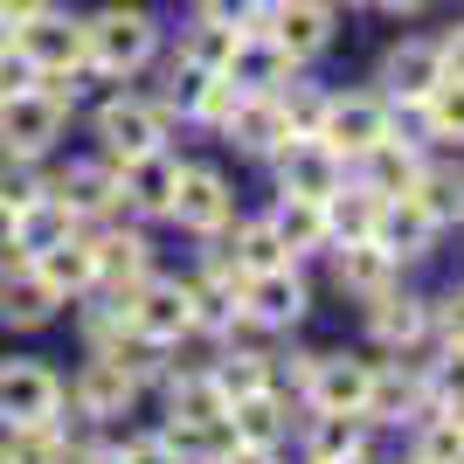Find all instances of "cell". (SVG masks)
Masks as SVG:
<instances>
[{"label": "cell", "instance_id": "obj_2", "mask_svg": "<svg viewBox=\"0 0 464 464\" xmlns=\"http://www.w3.org/2000/svg\"><path fill=\"white\" fill-rule=\"evenodd\" d=\"M63 118H70V104H56V97L42 91H21V97H0V146H7V160H35L56 146Z\"/></svg>", "mask_w": 464, "mask_h": 464}, {"label": "cell", "instance_id": "obj_37", "mask_svg": "<svg viewBox=\"0 0 464 464\" xmlns=\"http://www.w3.org/2000/svg\"><path fill=\"white\" fill-rule=\"evenodd\" d=\"M423 382H430V409L464 416V347H444V361H430Z\"/></svg>", "mask_w": 464, "mask_h": 464}, {"label": "cell", "instance_id": "obj_11", "mask_svg": "<svg viewBox=\"0 0 464 464\" xmlns=\"http://www.w3.org/2000/svg\"><path fill=\"white\" fill-rule=\"evenodd\" d=\"M167 215H174V222H188V229H229L236 201H229V188H222V174H215V167H180Z\"/></svg>", "mask_w": 464, "mask_h": 464}, {"label": "cell", "instance_id": "obj_24", "mask_svg": "<svg viewBox=\"0 0 464 464\" xmlns=\"http://www.w3.org/2000/svg\"><path fill=\"white\" fill-rule=\"evenodd\" d=\"M174 180H180V167L167 153H139V160H125V174H118V188H125V201L132 208H153V215H167V201H174Z\"/></svg>", "mask_w": 464, "mask_h": 464}, {"label": "cell", "instance_id": "obj_9", "mask_svg": "<svg viewBox=\"0 0 464 464\" xmlns=\"http://www.w3.org/2000/svg\"><path fill=\"white\" fill-rule=\"evenodd\" d=\"M14 42H21V56L35 63L42 77H49V70H63V77H70L77 63H91V49H83V28H77V21H63V14H49V7L21 21V35H14Z\"/></svg>", "mask_w": 464, "mask_h": 464}, {"label": "cell", "instance_id": "obj_42", "mask_svg": "<svg viewBox=\"0 0 464 464\" xmlns=\"http://www.w3.org/2000/svg\"><path fill=\"white\" fill-rule=\"evenodd\" d=\"M277 111H285L291 132H319V118H326V97L305 91V83H291V91H277Z\"/></svg>", "mask_w": 464, "mask_h": 464}, {"label": "cell", "instance_id": "obj_18", "mask_svg": "<svg viewBox=\"0 0 464 464\" xmlns=\"http://www.w3.org/2000/svg\"><path fill=\"white\" fill-rule=\"evenodd\" d=\"M430 409V382H423V368H374V382H368V423H402V416H423Z\"/></svg>", "mask_w": 464, "mask_h": 464}, {"label": "cell", "instance_id": "obj_33", "mask_svg": "<svg viewBox=\"0 0 464 464\" xmlns=\"http://www.w3.org/2000/svg\"><path fill=\"white\" fill-rule=\"evenodd\" d=\"M416 201L430 208V222H437V229L464 222V174H458V167H423V180H416Z\"/></svg>", "mask_w": 464, "mask_h": 464}, {"label": "cell", "instance_id": "obj_38", "mask_svg": "<svg viewBox=\"0 0 464 464\" xmlns=\"http://www.w3.org/2000/svg\"><path fill=\"white\" fill-rule=\"evenodd\" d=\"M277 264H291V250L277 243L271 222H250V229H243V243H236V271L256 277V271H277Z\"/></svg>", "mask_w": 464, "mask_h": 464}, {"label": "cell", "instance_id": "obj_13", "mask_svg": "<svg viewBox=\"0 0 464 464\" xmlns=\"http://www.w3.org/2000/svg\"><path fill=\"white\" fill-rule=\"evenodd\" d=\"M353 167H361V188L382 194V201H395V194H416V180H423V153H416V139H395V132H388L382 146H368Z\"/></svg>", "mask_w": 464, "mask_h": 464}, {"label": "cell", "instance_id": "obj_3", "mask_svg": "<svg viewBox=\"0 0 464 464\" xmlns=\"http://www.w3.org/2000/svg\"><path fill=\"white\" fill-rule=\"evenodd\" d=\"M271 160H277V180H285V194H305V201H333V194L347 188V160L333 153L326 139H312V132H291Z\"/></svg>", "mask_w": 464, "mask_h": 464}, {"label": "cell", "instance_id": "obj_21", "mask_svg": "<svg viewBox=\"0 0 464 464\" xmlns=\"http://www.w3.org/2000/svg\"><path fill=\"white\" fill-rule=\"evenodd\" d=\"M70 229H77V215H70V201H63V194H35V201L14 215L21 256H42V250H56V243H70Z\"/></svg>", "mask_w": 464, "mask_h": 464}, {"label": "cell", "instance_id": "obj_50", "mask_svg": "<svg viewBox=\"0 0 464 464\" xmlns=\"http://www.w3.org/2000/svg\"><path fill=\"white\" fill-rule=\"evenodd\" d=\"M42 7H49V0H0V14L14 21V28H21V21H28V14H42Z\"/></svg>", "mask_w": 464, "mask_h": 464}, {"label": "cell", "instance_id": "obj_14", "mask_svg": "<svg viewBox=\"0 0 464 464\" xmlns=\"http://www.w3.org/2000/svg\"><path fill=\"white\" fill-rule=\"evenodd\" d=\"M374 243H382L395 264H416V256H430V243H437V222H430V208L416 194H395V201H382Z\"/></svg>", "mask_w": 464, "mask_h": 464}, {"label": "cell", "instance_id": "obj_56", "mask_svg": "<svg viewBox=\"0 0 464 464\" xmlns=\"http://www.w3.org/2000/svg\"><path fill=\"white\" fill-rule=\"evenodd\" d=\"M0 464H7V458H0Z\"/></svg>", "mask_w": 464, "mask_h": 464}, {"label": "cell", "instance_id": "obj_47", "mask_svg": "<svg viewBox=\"0 0 464 464\" xmlns=\"http://www.w3.org/2000/svg\"><path fill=\"white\" fill-rule=\"evenodd\" d=\"M437 56H444V77H464V28H450V35L437 42Z\"/></svg>", "mask_w": 464, "mask_h": 464}, {"label": "cell", "instance_id": "obj_4", "mask_svg": "<svg viewBox=\"0 0 464 464\" xmlns=\"http://www.w3.org/2000/svg\"><path fill=\"white\" fill-rule=\"evenodd\" d=\"M83 49H91L97 70L125 77V70H139V63L153 56V21L139 14V7H104L97 21H83Z\"/></svg>", "mask_w": 464, "mask_h": 464}, {"label": "cell", "instance_id": "obj_41", "mask_svg": "<svg viewBox=\"0 0 464 464\" xmlns=\"http://www.w3.org/2000/svg\"><path fill=\"white\" fill-rule=\"evenodd\" d=\"M208 77H215V70H201L194 56H180L174 70H167V104H180V111L194 118V104H201V91H208Z\"/></svg>", "mask_w": 464, "mask_h": 464}, {"label": "cell", "instance_id": "obj_26", "mask_svg": "<svg viewBox=\"0 0 464 464\" xmlns=\"http://www.w3.org/2000/svg\"><path fill=\"white\" fill-rule=\"evenodd\" d=\"M229 430L236 444H256V450H277V437L291 430L285 402H277L271 388H256V395H243V402H229Z\"/></svg>", "mask_w": 464, "mask_h": 464}, {"label": "cell", "instance_id": "obj_51", "mask_svg": "<svg viewBox=\"0 0 464 464\" xmlns=\"http://www.w3.org/2000/svg\"><path fill=\"white\" fill-rule=\"evenodd\" d=\"M222 464H277V450H256V444H236Z\"/></svg>", "mask_w": 464, "mask_h": 464}, {"label": "cell", "instance_id": "obj_12", "mask_svg": "<svg viewBox=\"0 0 464 464\" xmlns=\"http://www.w3.org/2000/svg\"><path fill=\"white\" fill-rule=\"evenodd\" d=\"M368 333H374V347H388V353H416L430 333V298H409L402 285L382 291L368 305Z\"/></svg>", "mask_w": 464, "mask_h": 464}, {"label": "cell", "instance_id": "obj_7", "mask_svg": "<svg viewBox=\"0 0 464 464\" xmlns=\"http://www.w3.org/2000/svg\"><path fill=\"white\" fill-rule=\"evenodd\" d=\"M125 305V326L146 333V340H180V333H194V305H188V285H139L118 298Z\"/></svg>", "mask_w": 464, "mask_h": 464}, {"label": "cell", "instance_id": "obj_20", "mask_svg": "<svg viewBox=\"0 0 464 464\" xmlns=\"http://www.w3.org/2000/svg\"><path fill=\"white\" fill-rule=\"evenodd\" d=\"M132 395H139V374H125L111 353H97L91 368L77 374V409H83V416H125Z\"/></svg>", "mask_w": 464, "mask_h": 464}, {"label": "cell", "instance_id": "obj_40", "mask_svg": "<svg viewBox=\"0 0 464 464\" xmlns=\"http://www.w3.org/2000/svg\"><path fill=\"white\" fill-rule=\"evenodd\" d=\"M236 35H243V28H222V21H201V28H194V42L180 49V56H194L201 70H222V63H229V49H236Z\"/></svg>", "mask_w": 464, "mask_h": 464}, {"label": "cell", "instance_id": "obj_46", "mask_svg": "<svg viewBox=\"0 0 464 464\" xmlns=\"http://www.w3.org/2000/svg\"><path fill=\"white\" fill-rule=\"evenodd\" d=\"M35 194H42V180L35 174H28V160H14V167H0V208H28V201H35Z\"/></svg>", "mask_w": 464, "mask_h": 464}, {"label": "cell", "instance_id": "obj_22", "mask_svg": "<svg viewBox=\"0 0 464 464\" xmlns=\"http://www.w3.org/2000/svg\"><path fill=\"white\" fill-rule=\"evenodd\" d=\"M229 132V146H243V153H277L291 139V125H285V111H277V91L271 97H243L236 104V118L222 125Z\"/></svg>", "mask_w": 464, "mask_h": 464}, {"label": "cell", "instance_id": "obj_17", "mask_svg": "<svg viewBox=\"0 0 464 464\" xmlns=\"http://www.w3.org/2000/svg\"><path fill=\"white\" fill-rule=\"evenodd\" d=\"M333 285L353 291V298H382V291L402 285V264L382 250V243H340V256H333Z\"/></svg>", "mask_w": 464, "mask_h": 464}, {"label": "cell", "instance_id": "obj_45", "mask_svg": "<svg viewBox=\"0 0 464 464\" xmlns=\"http://www.w3.org/2000/svg\"><path fill=\"white\" fill-rule=\"evenodd\" d=\"M35 83H42V70L21 56V42H7L0 49V97H21V91H35Z\"/></svg>", "mask_w": 464, "mask_h": 464}, {"label": "cell", "instance_id": "obj_55", "mask_svg": "<svg viewBox=\"0 0 464 464\" xmlns=\"http://www.w3.org/2000/svg\"><path fill=\"white\" fill-rule=\"evenodd\" d=\"M7 42H14V35H7V14H0V49H7Z\"/></svg>", "mask_w": 464, "mask_h": 464}, {"label": "cell", "instance_id": "obj_31", "mask_svg": "<svg viewBox=\"0 0 464 464\" xmlns=\"http://www.w3.org/2000/svg\"><path fill=\"white\" fill-rule=\"evenodd\" d=\"M409 464H464V416L423 409V430H416V450H409Z\"/></svg>", "mask_w": 464, "mask_h": 464}, {"label": "cell", "instance_id": "obj_53", "mask_svg": "<svg viewBox=\"0 0 464 464\" xmlns=\"http://www.w3.org/2000/svg\"><path fill=\"white\" fill-rule=\"evenodd\" d=\"M83 464H125V450H91Z\"/></svg>", "mask_w": 464, "mask_h": 464}, {"label": "cell", "instance_id": "obj_8", "mask_svg": "<svg viewBox=\"0 0 464 464\" xmlns=\"http://www.w3.org/2000/svg\"><path fill=\"white\" fill-rule=\"evenodd\" d=\"M437 77H444L437 42H395V49L382 56V97H388V104H402V111H416V104L437 91Z\"/></svg>", "mask_w": 464, "mask_h": 464}, {"label": "cell", "instance_id": "obj_48", "mask_svg": "<svg viewBox=\"0 0 464 464\" xmlns=\"http://www.w3.org/2000/svg\"><path fill=\"white\" fill-rule=\"evenodd\" d=\"M125 464H167V437H146V444H125Z\"/></svg>", "mask_w": 464, "mask_h": 464}, {"label": "cell", "instance_id": "obj_1", "mask_svg": "<svg viewBox=\"0 0 464 464\" xmlns=\"http://www.w3.org/2000/svg\"><path fill=\"white\" fill-rule=\"evenodd\" d=\"M388 132H395V104H388L382 91H361V97H326V118H319L312 139H326L333 153L353 167V160L368 153V146H382Z\"/></svg>", "mask_w": 464, "mask_h": 464}, {"label": "cell", "instance_id": "obj_23", "mask_svg": "<svg viewBox=\"0 0 464 464\" xmlns=\"http://www.w3.org/2000/svg\"><path fill=\"white\" fill-rule=\"evenodd\" d=\"M353 450H368V416H340V409H312L305 464H340Z\"/></svg>", "mask_w": 464, "mask_h": 464}, {"label": "cell", "instance_id": "obj_44", "mask_svg": "<svg viewBox=\"0 0 464 464\" xmlns=\"http://www.w3.org/2000/svg\"><path fill=\"white\" fill-rule=\"evenodd\" d=\"M430 333L444 340V347H464V285H450L437 305H430Z\"/></svg>", "mask_w": 464, "mask_h": 464}, {"label": "cell", "instance_id": "obj_36", "mask_svg": "<svg viewBox=\"0 0 464 464\" xmlns=\"http://www.w3.org/2000/svg\"><path fill=\"white\" fill-rule=\"evenodd\" d=\"M91 256H97V285H139V271H146L139 236H104V243H91Z\"/></svg>", "mask_w": 464, "mask_h": 464}, {"label": "cell", "instance_id": "obj_30", "mask_svg": "<svg viewBox=\"0 0 464 464\" xmlns=\"http://www.w3.org/2000/svg\"><path fill=\"white\" fill-rule=\"evenodd\" d=\"M56 194L70 201V215H104V208H118V201H125V188H118L111 167H70Z\"/></svg>", "mask_w": 464, "mask_h": 464}, {"label": "cell", "instance_id": "obj_6", "mask_svg": "<svg viewBox=\"0 0 464 464\" xmlns=\"http://www.w3.org/2000/svg\"><path fill=\"white\" fill-rule=\"evenodd\" d=\"M264 35H271L291 63H312L333 42V0H271Z\"/></svg>", "mask_w": 464, "mask_h": 464}, {"label": "cell", "instance_id": "obj_52", "mask_svg": "<svg viewBox=\"0 0 464 464\" xmlns=\"http://www.w3.org/2000/svg\"><path fill=\"white\" fill-rule=\"evenodd\" d=\"M374 7H382V14H423L430 0H374Z\"/></svg>", "mask_w": 464, "mask_h": 464}, {"label": "cell", "instance_id": "obj_35", "mask_svg": "<svg viewBox=\"0 0 464 464\" xmlns=\"http://www.w3.org/2000/svg\"><path fill=\"white\" fill-rule=\"evenodd\" d=\"M174 423H229V395L215 388V374L174 382Z\"/></svg>", "mask_w": 464, "mask_h": 464}, {"label": "cell", "instance_id": "obj_49", "mask_svg": "<svg viewBox=\"0 0 464 464\" xmlns=\"http://www.w3.org/2000/svg\"><path fill=\"white\" fill-rule=\"evenodd\" d=\"M0 264H21V243H14V208H0Z\"/></svg>", "mask_w": 464, "mask_h": 464}, {"label": "cell", "instance_id": "obj_28", "mask_svg": "<svg viewBox=\"0 0 464 464\" xmlns=\"http://www.w3.org/2000/svg\"><path fill=\"white\" fill-rule=\"evenodd\" d=\"M49 312H56V291H49L42 271L0 277V319H7V326H49Z\"/></svg>", "mask_w": 464, "mask_h": 464}, {"label": "cell", "instance_id": "obj_54", "mask_svg": "<svg viewBox=\"0 0 464 464\" xmlns=\"http://www.w3.org/2000/svg\"><path fill=\"white\" fill-rule=\"evenodd\" d=\"M340 464H382V458H368V450H353V458H340Z\"/></svg>", "mask_w": 464, "mask_h": 464}, {"label": "cell", "instance_id": "obj_5", "mask_svg": "<svg viewBox=\"0 0 464 464\" xmlns=\"http://www.w3.org/2000/svg\"><path fill=\"white\" fill-rule=\"evenodd\" d=\"M63 409V382L35 361H0V423H56Z\"/></svg>", "mask_w": 464, "mask_h": 464}, {"label": "cell", "instance_id": "obj_19", "mask_svg": "<svg viewBox=\"0 0 464 464\" xmlns=\"http://www.w3.org/2000/svg\"><path fill=\"white\" fill-rule=\"evenodd\" d=\"M97 139H104L118 160H139V153H153V146H160V111H153V104H139V97H118V104L97 111Z\"/></svg>", "mask_w": 464, "mask_h": 464}, {"label": "cell", "instance_id": "obj_34", "mask_svg": "<svg viewBox=\"0 0 464 464\" xmlns=\"http://www.w3.org/2000/svg\"><path fill=\"white\" fill-rule=\"evenodd\" d=\"M7 464H70V444H63L56 423H14V437L0 444Z\"/></svg>", "mask_w": 464, "mask_h": 464}, {"label": "cell", "instance_id": "obj_43", "mask_svg": "<svg viewBox=\"0 0 464 464\" xmlns=\"http://www.w3.org/2000/svg\"><path fill=\"white\" fill-rule=\"evenodd\" d=\"M236 104H243V91H236V83L222 77V70H215V77H208V91H201V104H194V118H201V125H229V118H236Z\"/></svg>", "mask_w": 464, "mask_h": 464}, {"label": "cell", "instance_id": "obj_29", "mask_svg": "<svg viewBox=\"0 0 464 464\" xmlns=\"http://www.w3.org/2000/svg\"><path fill=\"white\" fill-rule=\"evenodd\" d=\"M35 271L49 277V291H91L97 285V256H91V243H77V236H70V243H56V250H42L35 256Z\"/></svg>", "mask_w": 464, "mask_h": 464}, {"label": "cell", "instance_id": "obj_27", "mask_svg": "<svg viewBox=\"0 0 464 464\" xmlns=\"http://www.w3.org/2000/svg\"><path fill=\"white\" fill-rule=\"evenodd\" d=\"M271 229L277 243H285L291 256H305V250H326V201H305V194H285L271 215Z\"/></svg>", "mask_w": 464, "mask_h": 464}, {"label": "cell", "instance_id": "obj_32", "mask_svg": "<svg viewBox=\"0 0 464 464\" xmlns=\"http://www.w3.org/2000/svg\"><path fill=\"white\" fill-rule=\"evenodd\" d=\"M416 125L430 139H464V77H437V91L416 104Z\"/></svg>", "mask_w": 464, "mask_h": 464}, {"label": "cell", "instance_id": "obj_15", "mask_svg": "<svg viewBox=\"0 0 464 464\" xmlns=\"http://www.w3.org/2000/svg\"><path fill=\"white\" fill-rule=\"evenodd\" d=\"M243 312H250L256 326H298V319H305V285H298V271L277 264V271L243 277Z\"/></svg>", "mask_w": 464, "mask_h": 464}, {"label": "cell", "instance_id": "obj_39", "mask_svg": "<svg viewBox=\"0 0 464 464\" xmlns=\"http://www.w3.org/2000/svg\"><path fill=\"white\" fill-rule=\"evenodd\" d=\"M215 388L229 395V402H243V395H256V388H271V368L256 361V353H229V361H215Z\"/></svg>", "mask_w": 464, "mask_h": 464}, {"label": "cell", "instance_id": "obj_10", "mask_svg": "<svg viewBox=\"0 0 464 464\" xmlns=\"http://www.w3.org/2000/svg\"><path fill=\"white\" fill-rule=\"evenodd\" d=\"M368 382H374L368 361H347V353H312L305 402H312V409H340V416H361V409H368Z\"/></svg>", "mask_w": 464, "mask_h": 464}, {"label": "cell", "instance_id": "obj_25", "mask_svg": "<svg viewBox=\"0 0 464 464\" xmlns=\"http://www.w3.org/2000/svg\"><path fill=\"white\" fill-rule=\"evenodd\" d=\"M374 222H382V194H368L361 180L326 201V243H374Z\"/></svg>", "mask_w": 464, "mask_h": 464}, {"label": "cell", "instance_id": "obj_16", "mask_svg": "<svg viewBox=\"0 0 464 464\" xmlns=\"http://www.w3.org/2000/svg\"><path fill=\"white\" fill-rule=\"evenodd\" d=\"M222 77H229V83H236L243 97H271L277 83L291 77V56L277 49L271 35H236L229 63H222Z\"/></svg>", "mask_w": 464, "mask_h": 464}]
</instances>
